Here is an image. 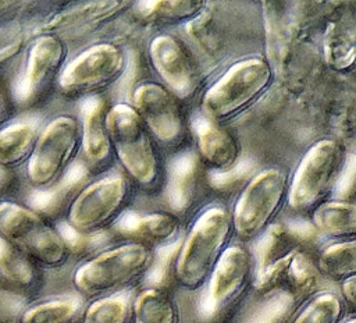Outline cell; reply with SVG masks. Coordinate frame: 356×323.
<instances>
[{"label":"cell","instance_id":"1","mask_svg":"<svg viewBox=\"0 0 356 323\" xmlns=\"http://www.w3.org/2000/svg\"><path fill=\"white\" fill-rule=\"evenodd\" d=\"M153 255L146 244L136 241L113 246L82 263L72 276V284L81 297L89 299L125 292L146 276Z\"/></svg>","mask_w":356,"mask_h":323},{"label":"cell","instance_id":"2","mask_svg":"<svg viewBox=\"0 0 356 323\" xmlns=\"http://www.w3.org/2000/svg\"><path fill=\"white\" fill-rule=\"evenodd\" d=\"M0 237L28 256L38 267H63L71 252L58 230L38 210L0 200Z\"/></svg>","mask_w":356,"mask_h":323},{"label":"cell","instance_id":"3","mask_svg":"<svg viewBox=\"0 0 356 323\" xmlns=\"http://www.w3.org/2000/svg\"><path fill=\"white\" fill-rule=\"evenodd\" d=\"M232 230V216L225 207H209L197 217L175 263V277L184 287L196 290L210 277Z\"/></svg>","mask_w":356,"mask_h":323},{"label":"cell","instance_id":"4","mask_svg":"<svg viewBox=\"0 0 356 323\" xmlns=\"http://www.w3.org/2000/svg\"><path fill=\"white\" fill-rule=\"evenodd\" d=\"M82 148L81 118L64 114L40 132L26 163V180L39 191L56 187L68 174Z\"/></svg>","mask_w":356,"mask_h":323},{"label":"cell","instance_id":"5","mask_svg":"<svg viewBox=\"0 0 356 323\" xmlns=\"http://www.w3.org/2000/svg\"><path fill=\"white\" fill-rule=\"evenodd\" d=\"M106 128L113 155L129 177L139 185H153L159 177V155L136 110L127 103L111 106L106 113Z\"/></svg>","mask_w":356,"mask_h":323},{"label":"cell","instance_id":"6","mask_svg":"<svg viewBox=\"0 0 356 323\" xmlns=\"http://www.w3.org/2000/svg\"><path fill=\"white\" fill-rule=\"evenodd\" d=\"M273 70L268 61L250 57L229 67L203 95V114L214 123L227 121L253 104L270 86Z\"/></svg>","mask_w":356,"mask_h":323},{"label":"cell","instance_id":"7","mask_svg":"<svg viewBox=\"0 0 356 323\" xmlns=\"http://www.w3.org/2000/svg\"><path fill=\"white\" fill-rule=\"evenodd\" d=\"M131 184L125 177L107 175L83 187L70 202L65 223L86 235L106 233L127 212Z\"/></svg>","mask_w":356,"mask_h":323},{"label":"cell","instance_id":"8","mask_svg":"<svg viewBox=\"0 0 356 323\" xmlns=\"http://www.w3.org/2000/svg\"><path fill=\"white\" fill-rule=\"evenodd\" d=\"M127 68L125 52L110 42H102L82 50L67 61L57 86L72 97H95L115 84Z\"/></svg>","mask_w":356,"mask_h":323},{"label":"cell","instance_id":"9","mask_svg":"<svg viewBox=\"0 0 356 323\" xmlns=\"http://www.w3.org/2000/svg\"><path fill=\"white\" fill-rule=\"evenodd\" d=\"M288 175L270 167L256 174L245 187L232 212V227L243 239L260 237L288 196Z\"/></svg>","mask_w":356,"mask_h":323},{"label":"cell","instance_id":"10","mask_svg":"<svg viewBox=\"0 0 356 323\" xmlns=\"http://www.w3.org/2000/svg\"><path fill=\"white\" fill-rule=\"evenodd\" d=\"M342 146L334 139L316 142L302 157L288 187V203L293 210L313 207L335 184L343 163Z\"/></svg>","mask_w":356,"mask_h":323},{"label":"cell","instance_id":"11","mask_svg":"<svg viewBox=\"0 0 356 323\" xmlns=\"http://www.w3.org/2000/svg\"><path fill=\"white\" fill-rule=\"evenodd\" d=\"M68 47L57 33H40L26 53L22 75L15 85V99L19 104L35 103L50 86L57 84L67 64Z\"/></svg>","mask_w":356,"mask_h":323},{"label":"cell","instance_id":"12","mask_svg":"<svg viewBox=\"0 0 356 323\" xmlns=\"http://www.w3.org/2000/svg\"><path fill=\"white\" fill-rule=\"evenodd\" d=\"M250 267L252 259L245 248L232 245L222 252L199 304L203 319L213 317L239 295L249 280Z\"/></svg>","mask_w":356,"mask_h":323},{"label":"cell","instance_id":"13","mask_svg":"<svg viewBox=\"0 0 356 323\" xmlns=\"http://www.w3.org/2000/svg\"><path fill=\"white\" fill-rule=\"evenodd\" d=\"M134 109L163 143H174L184 134L181 110L171 93L154 82H143L134 90Z\"/></svg>","mask_w":356,"mask_h":323},{"label":"cell","instance_id":"14","mask_svg":"<svg viewBox=\"0 0 356 323\" xmlns=\"http://www.w3.org/2000/svg\"><path fill=\"white\" fill-rule=\"evenodd\" d=\"M318 283V271L312 259L300 251L275 262L256 276V288L264 294L288 292L296 298L310 294Z\"/></svg>","mask_w":356,"mask_h":323},{"label":"cell","instance_id":"15","mask_svg":"<svg viewBox=\"0 0 356 323\" xmlns=\"http://www.w3.org/2000/svg\"><path fill=\"white\" fill-rule=\"evenodd\" d=\"M153 68L179 97H188L196 88V72L182 45L172 35L161 33L149 45Z\"/></svg>","mask_w":356,"mask_h":323},{"label":"cell","instance_id":"16","mask_svg":"<svg viewBox=\"0 0 356 323\" xmlns=\"http://www.w3.org/2000/svg\"><path fill=\"white\" fill-rule=\"evenodd\" d=\"M107 107L100 96L89 97L82 107L81 152L90 167L102 168L113 157V149L106 128Z\"/></svg>","mask_w":356,"mask_h":323},{"label":"cell","instance_id":"17","mask_svg":"<svg viewBox=\"0 0 356 323\" xmlns=\"http://www.w3.org/2000/svg\"><path fill=\"white\" fill-rule=\"evenodd\" d=\"M192 128L199 152L209 164L216 170H228L236 164L241 152L239 143L227 129L204 114L193 116Z\"/></svg>","mask_w":356,"mask_h":323},{"label":"cell","instance_id":"18","mask_svg":"<svg viewBox=\"0 0 356 323\" xmlns=\"http://www.w3.org/2000/svg\"><path fill=\"white\" fill-rule=\"evenodd\" d=\"M114 228L121 235L132 238L136 242L164 245L174 241L179 223L175 216L164 212L140 214L127 210L114 224Z\"/></svg>","mask_w":356,"mask_h":323},{"label":"cell","instance_id":"19","mask_svg":"<svg viewBox=\"0 0 356 323\" xmlns=\"http://www.w3.org/2000/svg\"><path fill=\"white\" fill-rule=\"evenodd\" d=\"M200 170L199 155L184 150L175 155L168 164L165 198L175 212H184L193 200Z\"/></svg>","mask_w":356,"mask_h":323},{"label":"cell","instance_id":"20","mask_svg":"<svg viewBox=\"0 0 356 323\" xmlns=\"http://www.w3.org/2000/svg\"><path fill=\"white\" fill-rule=\"evenodd\" d=\"M38 136V127L29 121L0 128V168L8 170L28 163Z\"/></svg>","mask_w":356,"mask_h":323},{"label":"cell","instance_id":"21","mask_svg":"<svg viewBox=\"0 0 356 323\" xmlns=\"http://www.w3.org/2000/svg\"><path fill=\"white\" fill-rule=\"evenodd\" d=\"M135 323H178L174 299L163 288H145L132 304Z\"/></svg>","mask_w":356,"mask_h":323},{"label":"cell","instance_id":"22","mask_svg":"<svg viewBox=\"0 0 356 323\" xmlns=\"http://www.w3.org/2000/svg\"><path fill=\"white\" fill-rule=\"evenodd\" d=\"M296 242V238L288 231L284 224L268 226L254 245L256 276L275 262L298 251Z\"/></svg>","mask_w":356,"mask_h":323},{"label":"cell","instance_id":"23","mask_svg":"<svg viewBox=\"0 0 356 323\" xmlns=\"http://www.w3.org/2000/svg\"><path fill=\"white\" fill-rule=\"evenodd\" d=\"M313 224L320 233L332 237L356 234V202L331 200L313 212Z\"/></svg>","mask_w":356,"mask_h":323},{"label":"cell","instance_id":"24","mask_svg":"<svg viewBox=\"0 0 356 323\" xmlns=\"http://www.w3.org/2000/svg\"><path fill=\"white\" fill-rule=\"evenodd\" d=\"M0 277L21 290H31L38 283V266L1 237Z\"/></svg>","mask_w":356,"mask_h":323},{"label":"cell","instance_id":"25","mask_svg":"<svg viewBox=\"0 0 356 323\" xmlns=\"http://www.w3.org/2000/svg\"><path fill=\"white\" fill-rule=\"evenodd\" d=\"M79 297H61L47 299L26 308L18 323H74L82 313Z\"/></svg>","mask_w":356,"mask_h":323},{"label":"cell","instance_id":"26","mask_svg":"<svg viewBox=\"0 0 356 323\" xmlns=\"http://www.w3.org/2000/svg\"><path fill=\"white\" fill-rule=\"evenodd\" d=\"M132 304V297L127 291L92 299L81 313V323H128Z\"/></svg>","mask_w":356,"mask_h":323},{"label":"cell","instance_id":"27","mask_svg":"<svg viewBox=\"0 0 356 323\" xmlns=\"http://www.w3.org/2000/svg\"><path fill=\"white\" fill-rule=\"evenodd\" d=\"M318 267L335 280L356 276V239L327 246L318 258Z\"/></svg>","mask_w":356,"mask_h":323},{"label":"cell","instance_id":"28","mask_svg":"<svg viewBox=\"0 0 356 323\" xmlns=\"http://www.w3.org/2000/svg\"><path fill=\"white\" fill-rule=\"evenodd\" d=\"M182 245V239H174L161 245L153 255V262L145 276V283L150 288L165 287L172 274L175 276V263Z\"/></svg>","mask_w":356,"mask_h":323},{"label":"cell","instance_id":"29","mask_svg":"<svg viewBox=\"0 0 356 323\" xmlns=\"http://www.w3.org/2000/svg\"><path fill=\"white\" fill-rule=\"evenodd\" d=\"M296 297L288 292H271L250 313L245 323H284L296 306Z\"/></svg>","mask_w":356,"mask_h":323},{"label":"cell","instance_id":"30","mask_svg":"<svg viewBox=\"0 0 356 323\" xmlns=\"http://www.w3.org/2000/svg\"><path fill=\"white\" fill-rule=\"evenodd\" d=\"M343 313L341 299L332 292L314 297L298 315L293 323H339Z\"/></svg>","mask_w":356,"mask_h":323},{"label":"cell","instance_id":"31","mask_svg":"<svg viewBox=\"0 0 356 323\" xmlns=\"http://www.w3.org/2000/svg\"><path fill=\"white\" fill-rule=\"evenodd\" d=\"M140 13L147 18L161 21H182L192 18L203 8V1H146L140 3Z\"/></svg>","mask_w":356,"mask_h":323},{"label":"cell","instance_id":"32","mask_svg":"<svg viewBox=\"0 0 356 323\" xmlns=\"http://www.w3.org/2000/svg\"><path fill=\"white\" fill-rule=\"evenodd\" d=\"M331 191L335 200H350L356 198V152L343 160Z\"/></svg>","mask_w":356,"mask_h":323},{"label":"cell","instance_id":"33","mask_svg":"<svg viewBox=\"0 0 356 323\" xmlns=\"http://www.w3.org/2000/svg\"><path fill=\"white\" fill-rule=\"evenodd\" d=\"M25 309L26 299L22 294L0 290V323H18Z\"/></svg>","mask_w":356,"mask_h":323},{"label":"cell","instance_id":"34","mask_svg":"<svg viewBox=\"0 0 356 323\" xmlns=\"http://www.w3.org/2000/svg\"><path fill=\"white\" fill-rule=\"evenodd\" d=\"M250 168L252 167L249 166V163L245 162L241 164H235L234 167H231L228 170H214L210 173L209 181L216 188H224V187L234 184L241 177H243Z\"/></svg>","mask_w":356,"mask_h":323},{"label":"cell","instance_id":"35","mask_svg":"<svg viewBox=\"0 0 356 323\" xmlns=\"http://www.w3.org/2000/svg\"><path fill=\"white\" fill-rule=\"evenodd\" d=\"M284 226L296 238V241H316L320 233L314 224L303 219H291Z\"/></svg>","mask_w":356,"mask_h":323},{"label":"cell","instance_id":"36","mask_svg":"<svg viewBox=\"0 0 356 323\" xmlns=\"http://www.w3.org/2000/svg\"><path fill=\"white\" fill-rule=\"evenodd\" d=\"M342 294L343 297L356 306V276L348 277L345 280H342Z\"/></svg>","mask_w":356,"mask_h":323},{"label":"cell","instance_id":"37","mask_svg":"<svg viewBox=\"0 0 356 323\" xmlns=\"http://www.w3.org/2000/svg\"><path fill=\"white\" fill-rule=\"evenodd\" d=\"M13 8H14V4L11 1H0V28L6 24Z\"/></svg>","mask_w":356,"mask_h":323},{"label":"cell","instance_id":"38","mask_svg":"<svg viewBox=\"0 0 356 323\" xmlns=\"http://www.w3.org/2000/svg\"><path fill=\"white\" fill-rule=\"evenodd\" d=\"M345 323H356V317H352V319H349V320H346Z\"/></svg>","mask_w":356,"mask_h":323},{"label":"cell","instance_id":"39","mask_svg":"<svg viewBox=\"0 0 356 323\" xmlns=\"http://www.w3.org/2000/svg\"><path fill=\"white\" fill-rule=\"evenodd\" d=\"M0 95H1V93H0ZM0 104H1V96H0ZM0 107H1V106H0Z\"/></svg>","mask_w":356,"mask_h":323}]
</instances>
